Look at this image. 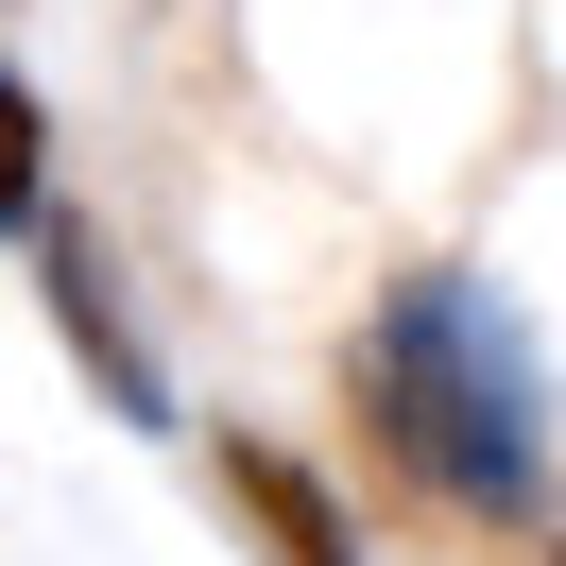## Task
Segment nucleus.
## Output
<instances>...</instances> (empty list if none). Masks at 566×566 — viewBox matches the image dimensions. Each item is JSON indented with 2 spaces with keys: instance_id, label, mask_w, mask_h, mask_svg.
<instances>
[{
  "instance_id": "f257e3e1",
  "label": "nucleus",
  "mask_w": 566,
  "mask_h": 566,
  "mask_svg": "<svg viewBox=\"0 0 566 566\" xmlns=\"http://www.w3.org/2000/svg\"><path fill=\"white\" fill-rule=\"evenodd\" d=\"M344 395H360V447H378L429 515L549 549V395H532V344H515L497 292L395 275L378 326H360V378H344Z\"/></svg>"
},
{
  "instance_id": "f03ea898",
  "label": "nucleus",
  "mask_w": 566,
  "mask_h": 566,
  "mask_svg": "<svg viewBox=\"0 0 566 566\" xmlns=\"http://www.w3.org/2000/svg\"><path fill=\"white\" fill-rule=\"evenodd\" d=\"M35 310H52V344L104 378L120 429H172V360L138 344V310H120V275H104V241H86V223H35Z\"/></svg>"
},
{
  "instance_id": "7ed1b4c3",
  "label": "nucleus",
  "mask_w": 566,
  "mask_h": 566,
  "mask_svg": "<svg viewBox=\"0 0 566 566\" xmlns=\"http://www.w3.org/2000/svg\"><path fill=\"white\" fill-rule=\"evenodd\" d=\"M207 497L258 532V566H360V532H344V497L310 481V463L275 447V429H207Z\"/></svg>"
},
{
  "instance_id": "20e7f679",
  "label": "nucleus",
  "mask_w": 566,
  "mask_h": 566,
  "mask_svg": "<svg viewBox=\"0 0 566 566\" xmlns=\"http://www.w3.org/2000/svg\"><path fill=\"white\" fill-rule=\"evenodd\" d=\"M52 223V104L0 70V241H35Z\"/></svg>"
}]
</instances>
